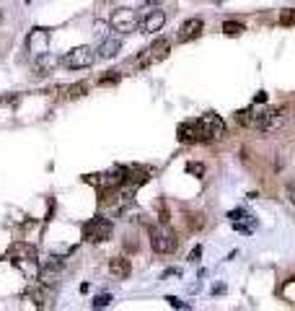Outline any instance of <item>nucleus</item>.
Returning <instances> with one entry per match:
<instances>
[{"instance_id": "22", "label": "nucleus", "mask_w": 295, "mask_h": 311, "mask_svg": "<svg viewBox=\"0 0 295 311\" xmlns=\"http://www.w3.org/2000/svg\"><path fill=\"white\" fill-rule=\"evenodd\" d=\"M109 303H111V296H109V293H101V296L94 298V308H104V306H109Z\"/></svg>"}, {"instance_id": "10", "label": "nucleus", "mask_w": 295, "mask_h": 311, "mask_svg": "<svg viewBox=\"0 0 295 311\" xmlns=\"http://www.w3.org/2000/svg\"><path fill=\"white\" fill-rule=\"evenodd\" d=\"M124 182H127V169H124V166H114L106 174H99V179H96V184L109 187V189H114V187H119Z\"/></svg>"}, {"instance_id": "31", "label": "nucleus", "mask_w": 295, "mask_h": 311, "mask_svg": "<svg viewBox=\"0 0 295 311\" xmlns=\"http://www.w3.org/2000/svg\"><path fill=\"white\" fill-rule=\"evenodd\" d=\"M254 101H257V104H264V101H267V94H264V91H262V94H257V99H254Z\"/></svg>"}, {"instance_id": "32", "label": "nucleus", "mask_w": 295, "mask_h": 311, "mask_svg": "<svg viewBox=\"0 0 295 311\" xmlns=\"http://www.w3.org/2000/svg\"><path fill=\"white\" fill-rule=\"evenodd\" d=\"M150 6H161V3H166V0H148Z\"/></svg>"}, {"instance_id": "16", "label": "nucleus", "mask_w": 295, "mask_h": 311, "mask_svg": "<svg viewBox=\"0 0 295 311\" xmlns=\"http://www.w3.org/2000/svg\"><path fill=\"white\" fill-rule=\"evenodd\" d=\"M119 47H122V42H119V39L117 36H106V39H101V45H99V57L101 60H111L117 52H119Z\"/></svg>"}, {"instance_id": "23", "label": "nucleus", "mask_w": 295, "mask_h": 311, "mask_svg": "<svg viewBox=\"0 0 295 311\" xmlns=\"http://www.w3.org/2000/svg\"><path fill=\"white\" fill-rule=\"evenodd\" d=\"M280 24H282V26H292V24H295V11H282Z\"/></svg>"}, {"instance_id": "15", "label": "nucleus", "mask_w": 295, "mask_h": 311, "mask_svg": "<svg viewBox=\"0 0 295 311\" xmlns=\"http://www.w3.org/2000/svg\"><path fill=\"white\" fill-rule=\"evenodd\" d=\"M57 62H60V60H57L55 55L44 52V55H39V57H34V70H36V75H50V73H55Z\"/></svg>"}, {"instance_id": "19", "label": "nucleus", "mask_w": 295, "mask_h": 311, "mask_svg": "<svg viewBox=\"0 0 295 311\" xmlns=\"http://www.w3.org/2000/svg\"><path fill=\"white\" fill-rule=\"evenodd\" d=\"M148 182V171H143V169H127V184L130 187H140V184H145Z\"/></svg>"}, {"instance_id": "25", "label": "nucleus", "mask_w": 295, "mask_h": 311, "mask_svg": "<svg viewBox=\"0 0 295 311\" xmlns=\"http://www.w3.org/2000/svg\"><path fill=\"white\" fill-rule=\"evenodd\" d=\"M117 81H119V73L117 70H109V75H104L99 83H117Z\"/></svg>"}, {"instance_id": "1", "label": "nucleus", "mask_w": 295, "mask_h": 311, "mask_svg": "<svg viewBox=\"0 0 295 311\" xmlns=\"http://www.w3.org/2000/svg\"><path fill=\"white\" fill-rule=\"evenodd\" d=\"M148 233H150V247H153L155 254H171V252H176L179 239H176V233L168 226H150Z\"/></svg>"}, {"instance_id": "12", "label": "nucleus", "mask_w": 295, "mask_h": 311, "mask_svg": "<svg viewBox=\"0 0 295 311\" xmlns=\"http://www.w3.org/2000/svg\"><path fill=\"white\" fill-rule=\"evenodd\" d=\"M143 34H158L163 26H166V13L161 11V8H155V11H150L145 18H143Z\"/></svg>"}, {"instance_id": "20", "label": "nucleus", "mask_w": 295, "mask_h": 311, "mask_svg": "<svg viewBox=\"0 0 295 311\" xmlns=\"http://www.w3.org/2000/svg\"><path fill=\"white\" fill-rule=\"evenodd\" d=\"M223 31H225L228 36H238V34H243L246 29H243V24H238V21H225V24H223Z\"/></svg>"}, {"instance_id": "30", "label": "nucleus", "mask_w": 295, "mask_h": 311, "mask_svg": "<svg viewBox=\"0 0 295 311\" xmlns=\"http://www.w3.org/2000/svg\"><path fill=\"white\" fill-rule=\"evenodd\" d=\"M287 197H290V203L295 205V184H290V187H287Z\"/></svg>"}, {"instance_id": "2", "label": "nucleus", "mask_w": 295, "mask_h": 311, "mask_svg": "<svg viewBox=\"0 0 295 311\" xmlns=\"http://www.w3.org/2000/svg\"><path fill=\"white\" fill-rule=\"evenodd\" d=\"M197 125H199V140H205V143L218 140V138L225 135V122H223L220 114L210 112V114L202 117V120H197Z\"/></svg>"}, {"instance_id": "9", "label": "nucleus", "mask_w": 295, "mask_h": 311, "mask_svg": "<svg viewBox=\"0 0 295 311\" xmlns=\"http://www.w3.org/2000/svg\"><path fill=\"white\" fill-rule=\"evenodd\" d=\"M202 29H205V21L202 18H187L184 24H181V29H179V42L181 45H187V42H192V39H197L199 34H202Z\"/></svg>"}, {"instance_id": "13", "label": "nucleus", "mask_w": 295, "mask_h": 311, "mask_svg": "<svg viewBox=\"0 0 295 311\" xmlns=\"http://www.w3.org/2000/svg\"><path fill=\"white\" fill-rule=\"evenodd\" d=\"M228 218H231L233 228L241 231V233H251V231H254V226H257V220L251 218L246 210H233V213H228Z\"/></svg>"}, {"instance_id": "29", "label": "nucleus", "mask_w": 295, "mask_h": 311, "mask_svg": "<svg viewBox=\"0 0 295 311\" xmlns=\"http://www.w3.org/2000/svg\"><path fill=\"white\" fill-rule=\"evenodd\" d=\"M168 278H181V270H166L163 272V280H168Z\"/></svg>"}, {"instance_id": "27", "label": "nucleus", "mask_w": 295, "mask_h": 311, "mask_svg": "<svg viewBox=\"0 0 295 311\" xmlns=\"http://www.w3.org/2000/svg\"><path fill=\"white\" fill-rule=\"evenodd\" d=\"M189 226H192V231H197V228H202V226H205V220H202V215H192V220H189Z\"/></svg>"}, {"instance_id": "11", "label": "nucleus", "mask_w": 295, "mask_h": 311, "mask_svg": "<svg viewBox=\"0 0 295 311\" xmlns=\"http://www.w3.org/2000/svg\"><path fill=\"white\" fill-rule=\"evenodd\" d=\"M8 259H11L13 264H21V262H34V259H36V249H34L31 244L18 241V244H13V247L8 249Z\"/></svg>"}, {"instance_id": "7", "label": "nucleus", "mask_w": 295, "mask_h": 311, "mask_svg": "<svg viewBox=\"0 0 295 311\" xmlns=\"http://www.w3.org/2000/svg\"><path fill=\"white\" fill-rule=\"evenodd\" d=\"M168 55V39H155V42L145 50V52H140V57L135 60V65L143 70V68H148V65H153V62H161L163 57Z\"/></svg>"}, {"instance_id": "4", "label": "nucleus", "mask_w": 295, "mask_h": 311, "mask_svg": "<svg viewBox=\"0 0 295 311\" xmlns=\"http://www.w3.org/2000/svg\"><path fill=\"white\" fill-rule=\"evenodd\" d=\"M111 228H114L111 220L96 215V218H91L86 226H83V239H88V241H109L111 239Z\"/></svg>"}, {"instance_id": "34", "label": "nucleus", "mask_w": 295, "mask_h": 311, "mask_svg": "<svg viewBox=\"0 0 295 311\" xmlns=\"http://www.w3.org/2000/svg\"><path fill=\"white\" fill-rule=\"evenodd\" d=\"M215 3H225V0H215Z\"/></svg>"}, {"instance_id": "17", "label": "nucleus", "mask_w": 295, "mask_h": 311, "mask_svg": "<svg viewBox=\"0 0 295 311\" xmlns=\"http://www.w3.org/2000/svg\"><path fill=\"white\" fill-rule=\"evenodd\" d=\"M285 125V112L282 109H269L267 112V120H264V125H262V132H275L277 127H282Z\"/></svg>"}, {"instance_id": "28", "label": "nucleus", "mask_w": 295, "mask_h": 311, "mask_svg": "<svg viewBox=\"0 0 295 311\" xmlns=\"http://www.w3.org/2000/svg\"><path fill=\"white\" fill-rule=\"evenodd\" d=\"M199 257H202V247H194L189 252V262H199Z\"/></svg>"}, {"instance_id": "8", "label": "nucleus", "mask_w": 295, "mask_h": 311, "mask_svg": "<svg viewBox=\"0 0 295 311\" xmlns=\"http://www.w3.org/2000/svg\"><path fill=\"white\" fill-rule=\"evenodd\" d=\"M26 47H29V52H31L34 57L50 52V31H47V29H34V31L29 34V39H26Z\"/></svg>"}, {"instance_id": "24", "label": "nucleus", "mask_w": 295, "mask_h": 311, "mask_svg": "<svg viewBox=\"0 0 295 311\" xmlns=\"http://www.w3.org/2000/svg\"><path fill=\"white\" fill-rule=\"evenodd\" d=\"M166 301H168V306H171V308H189V303L179 301L176 296H166Z\"/></svg>"}, {"instance_id": "26", "label": "nucleus", "mask_w": 295, "mask_h": 311, "mask_svg": "<svg viewBox=\"0 0 295 311\" xmlns=\"http://www.w3.org/2000/svg\"><path fill=\"white\" fill-rule=\"evenodd\" d=\"M83 91H86V83H78V86H70V96H83Z\"/></svg>"}, {"instance_id": "5", "label": "nucleus", "mask_w": 295, "mask_h": 311, "mask_svg": "<svg viewBox=\"0 0 295 311\" xmlns=\"http://www.w3.org/2000/svg\"><path fill=\"white\" fill-rule=\"evenodd\" d=\"M267 106L262 104H251L248 109H243V112H238L236 114V120H238V125H243V127H254V130H262V125H264V120H267Z\"/></svg>"}, {"instance_id": "14", "label": "nucleus", "mask_w": 295, "mask_h": 311, "mask_svg": "<svg viewBox=\"0 0 295 311\" xmlns=\"http://www.w3.org/2000/svg\"><path fill=\"white\" fill-rule=\"evenodd\" d=\"M109 272H111L117 280H124V278H130L132 264H130L127 257H111V259H109Z\"/></svg>"}, {"instance_id": "18", "label": "nucleus", "mask_w": 295, "mask_h": 311, "mask_svg": "<svg viewBox=\"0 0 295 311\" xmlns=\"http://www.w3.org/2000/svg\"><path fill=\"white\" fill-rule=\"evenodd\" d=\"M176 135H179L181 143H199V125L197 122H184V125H179Z\"/></svg>"}, {"instance_id": "21", "label": "nucleus", "mask_w": 295, "mask_h": 311, "mask_svg": "<svg viewBox=\"0 0 295 311\" xmlns=\"http://www.w3.org/2000/svg\"><path fill=\"white\" fill-rule=\"evenodd\" d=\"M187 171H189V174H194V176H202V174H205V164L189 161V164H187Z\"/></svg>"}, {"instance_id": "33", "label": "nucleus", "mask_w": 295, "mask_h": 311, "mask_svg": "<svg viewBox=\"0 0 295 311\" xmlns=\"http://www.w3.org/2000/svg\"><path fill=\"white\" fill-rule=\"evenodd\" d=\"M0 24H3V11H0Z\"/></svg>"}, {"instance_id": "6", "label": "nucleus", "mask_w": 295, "mask_h": 311, "mask_svg": "<svg viewBox=\"0 0 295 311\" xmlns=\"http://www.w3.org/2000/svg\"><path fill=\"white\" fill-rule=\"evenodd\" d=\"M109 26L119 34H130L138 29V13L132 8H117L109 18Z\"/></svg>"}, {"instance_id": "3", "label": "nucleus", "mask_w": 295, "mask_h": 311, "mask_svg": "<svg viewBox=\"0 0 295 311\" xmlns=\"http://www.w3.org/2000/svg\"><path fill=\"white\" fill-rule=\"evenodd\" d=\"M67 70H83V68H91L94 62H96V50H91V47H75V50H70L62 60H60Z\"/></svg>"}]
</instances>
